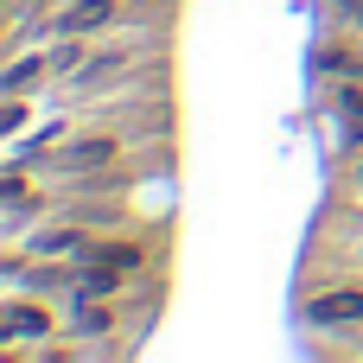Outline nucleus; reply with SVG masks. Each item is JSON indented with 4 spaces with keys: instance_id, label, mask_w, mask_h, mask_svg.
Returning a JSON list of instances; mask_svg holds the SVG:
<instances>
[{
    "instance_id": "obj_9",
    "label": "nucleus",
    "mask_w": 363,
    "mask_h": 363,
    "mask_svg": "<svg viewBox=\"0 0 363 363\" xmlns=\"http://www.w3.org/2000/svg\"><path fill=\"white\" fill-rule=\"evenodd\" d=\"M357 179H363V160H357Z\"/></svg>"
},
{
    "instance_id": "obj_8",
    "label": "nucleus",
    "mask_w": 363,
    "mask_h": 363,
    "mask_svg": "<svg viewBox=\"0 0 363 363\" xmlns=\"http://www.w3.org/2000/svg\"><path fill=\"white\" fill-rule=\"evenodd\" d=\"M345 108H351V115H363V89H345Z\"/></svg>"
},
{
    "instance_id": "obj_5",
    "label": "nucleus",
    "mask_w": 363,
    "mask_h": 363,
    "mask_svg": "<svg viewBox=\"0 0 363 363\" xmlns=\"http://www.w3.org/2000/svg\"><path fill=\"white\" fill-rule=\"evenodd\" d=\"M83 230H45V236H32V255L38 262H64V255H83Z\"/></svg>"
},
{
    "instance_id": "obj_6",
    "label": "nucleus",
    "mask_w": 363,
    "mask_h": 363,
    "mask_svg": "<svg viewBox=\"0 0 363 363\" xmlns=\"http://www.w3.org/2000/svg\"><path fill=\"white\" fill-rule=\"evenodd\" d=\"M77 332H83V338H108V332H115V306H89V300H77Z\"/></svg>"
},
{
    "instance_id": "obj_3",
    "label": "nucleus",
    "mask_w": 363,
    "mask_h": 363,
    "mask_svg": "<svg viewBox=\"0 0 363 363\" xmlns=\"http://www.w3.org/2000/svg\"><path fill=\"white\" fill-rule=\"evenodd\" d=\"M313 325H363V287H325L306 300Z\"/></svg>"
},
{
    "instance_id": "obj_2",
    "label": "nucleus",
    "mask_w": 363,
    "mask_h": 363,
    "mask_svg": "<svg viewBox=\"0 0 363 363\" xmlns=\"http://www.w3.org/2000/svg\"><path fill=\"white\" fill-rule=\"evenodd\" d=\"M115 153H121L115 134H83V140H70V147H57V153H45V160H51V172H96V166H108Z\"/></svg>"
},
{
    "instance_id": "obj_7",
    "label": "nucleus",
    "mask_w": 363,
    "mask_h": 363,
    "mask_svg": "<svg viewBox=\"0 0 363 363\" xmlns=\"http://www.w3.org/2000/svg\"><path fill=\"white\" fill-rule=\"evenodd\" d=\"M26 115H32V108H26V96H6V108H0V134H19V128H26Z\"/></svg>"
},
{
    "instance_id": "obj_1",
    "label": "nucleus",
    "mask_w": 363,
    "mask_h": 363,
    "mask_svg": "<svg viewBox=\"0 0 363 363\" xmlns=\"http://www.w3.org/2000/svg\"><path fill=\"white\" fill-rule=\"evenodd\" d=\"M70 64H83V57H77V45H45V51H26V57H13V64H6L0 89H6V96H32L45 77H57V70H70Z\"/></svg>"
},
{
    "instance_id": "obj_4",
    "label": "nucleus",
    "mask_w": 363,
    "mask_h": 363,
    "mask_svg": "<svg viewBox=\"0 0 363 363\" xmlns=\"http://www.w3.org/2000/svg\"><path fill=\"white\" fill-rule=\"evenodd\" d=\"M0 332H6V345H32V338H51V306H32V300H6V306H0Z\"/></svg>"
}]
</instances>
